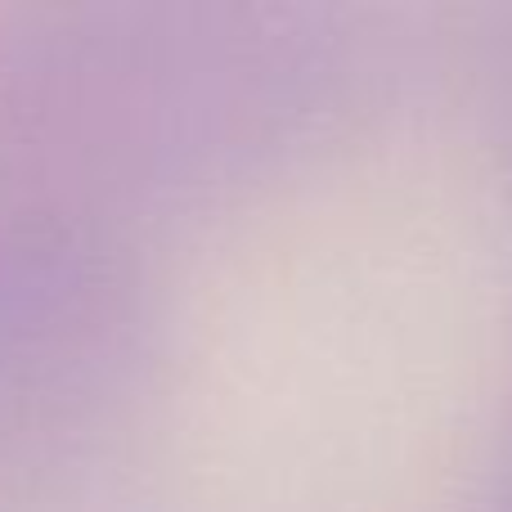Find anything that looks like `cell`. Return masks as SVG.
I'll use <instances>...</instances> for the list:
<instances>
[{"label": "cell", "instance_id": "cell-2", "mask_svg": "<svg viewBox=\"0 0 512 512\" xmlns=\"http://www.w3.org/2000/svg\"><path fill=\"white\" fill-rule=\"evenodd\" d=\"M508 512H512V490H508Z\"/></svg>", "mask_w": 512, "mask_h": 512}, {"label": "cell", "instance_id": "cell-1", "mask_svg": "<svg viewBox=\"0 0 512 512\" xmlns=\"http://www.w3.org/2000/svg\"><path fill=\"white\" fill-rule=\"evenodd\" d=\"M140 328V292L108 248L68 225L0 221V405L117 378Z\"/></svg>", "mask_w": 512, "mask_h": 512}]
</instances>
